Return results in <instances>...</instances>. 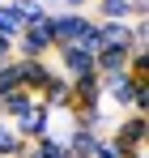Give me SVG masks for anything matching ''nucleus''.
Returning a JSON list of instances; mask_svg holds the SVG:
<instances>
[{
    "instance_id": "1",
    "label": "nucleus",
    "mask_w": 149,
    "mask_h": 158,
    "mask_svg": "<svg viewBox=\"0 0 149 158\" xmlns=\"http://www.w3.org/2000/svg\"><path fill=\"white\" fill-rule=\"evenodd\" d=\"M51 30H55V47L60 43H81L85 52H98V22L90 13H51Z\"/></svg>"
},
{
    "instance_id": "2",
    "label": "nucleus",
    "mask_w": 149,
    "mask_h": 158,
    "mask_svg": "<svg viewBox=\"0 0 149 158\" xmlns=\"http://www.w3.org/2000/svg\"><path fill=\"white\" fill-rule=\"evenodd\" d=\"M51 47H55L51 13H47V17H38V22H30V26H22V34L13 39V56H22V60H47Z\"/></svg>"
},
{
    "instance_id": "3",
    "label": "nucleus",
    "mask_w": 149,
    "mask_h": 158,
    "mask_svg": "<svg viewBox=\"0 0 149 158\" xmlns=\"http://www.w3.org/2000/svg\"><path fill=\"white\" fill-rule=\"evenodd\" d=\"M107 137H111L115 145H124V150H141V145L149 141V120H145V115H136V111H124V115L111 120Z\"/></svg>"
},
{
    "instance_id": "4",
    "label": "nucleus",
    "mask_w": 149,
    "mask_h": 158,
    "mask_svg": "<svg viewBox=\"0 0 149 158\" xmlns=\"http://www.w3.org/2000/svg\"><path fill=\"white\" fill-rule=\"evenodd\" d=\"M51 52H55V73H60V77L77 81V77H90V73H94V52H85L81 43H60V47H51Z\"/></svg>"
},
{
    "instance_id": "5",
    "label": "nucleus",
    "mask_w": 149,
    "mask_h": 158,
    "mask_svg": "<svg viewBox=\"0 0 149 158\" xmlns=\"http://www.w3.org/2000/svg\"><path fill=\"white\" fill-rule=\"evenodd\" d=\"M13 64H17V85H22V90H30V94H38V90L55 77L51 56H47V60H22V56H13Z\"/></svg>"
},
{
    "instance_id": "6",
    "label": "nucleus",
    "mask_w": 149,
    "mask_h": 158,
    "mask_svg": "<svg viewBox=\"0 0 149 158\" xmlns=\"http://www.w3.org/2000/svg\"><path fill=\"white\" fill-rule=\"evenodd\" d=\"M34 103H38V107H47L51 115H55V111H68V107H73V81L55 73V77H51L47 85L34 94Z\"/></svg>"
},
{
    "instance_id": "7",
    "label": "nucleus",
    "mask_w": 149,
    "mask_h": 158,
    "mask_svg": "<svg viewBox=\"0 0 149 158\" xmlns=\"http://www.w3.org/2000/svg\"><path fill=\"white\" fill-rule=\"evenodd\" d=\"M102 107V77L90 73V77H77L73 81V107L68 111H94Z\"/></svg>"
},
{
    "instance_id": "8",
    "label": "nucleus",
    "mask_w": 149,
    "mask_h": 158,
    "mask_svg": "<svg viewBox=\"0 0 149 158\" xmlns=\"http://www.w3.org/2000/svg\"><path fill=\"white\" fill-rule=\"evenodd\" d=\"M13 128L22 132L26 141H38V137H51V111L34 103V107H30V111L22 115V120H13Z\"/></svg>"
},
{
    "instance_id": "9",
    "label": "nucleus",
    "mask_w": 149,
    "mask_h": 158,
    "mask_svg": "<svg viewBox=\"0 0 149 158\" xmlns=\"http://www.w3.org/2000/svg\"><path fill=\"white\" fill-rule=\"evenodd\" d=\"M30 107H34V94L30 90H9V94H0V120L13 124V120H22Z\"/></svg>"
},
{
    "instance_id": "10",
    "label": "nucleus",
    "mask_w": 149,
    "mask_h": 158,
    "mask_svg": "<svg viewBox=\"0 0 149 158\" xmlns=\"http://www.w3.org/2000/svg\"><path fill=\"white\" fill-rule=\"evenodd\" d=\"M90 17L94 22H132V0H94Z\"/></svg>"
},
{
    "instance_id": "11",
    "label": "nucleus",
    "mask_w": 149,
    "mask_h": 158,
    "mask_svg": "<svg viewBox=\"0 0 149 158\" xmlns=\"http://www.w3.org/2000/svg\"><path fill=\"white\" fill-rule=\"evenodd\" d=\"M102 47H128V22H98V52Z\"/></svg>"
},
{
    "instance_id": "12",
    "label": "nucleus",
    "mask_w": 149,
    "mask_h": 158,
    "mask_svg": "<svg viewBox=\"0 0 149 158\" xmlns=\"http://www.w3.org/2000/svg\"><path fill=\"white\" fill-rule=\"evenodd\" d=\"M22 26H26V22L17 17V9L4 0V4H0V39H9V43H13V39L22 34Z\"/></svg>"
},
{
    "instance_id": "13",
    "label": "nucleus",
    "mask_w": 149,
    "mask_h": 158,
    "mask_svg": "<svg viewBox=\"0 0 149 158\" xmlns=\"http://www.w3.org/2000/svg\"><path fill=\"white\" fill-rule=\"evenodd\" d=\"M22 145H26V137L13 124H0V158H17L22 154Z\"/></svg>"
},
{
    "instance_id": "14",
    "label": "nucleus",
    "mask_w": 149,
    "mask_h": 158,
    "mask_svg": "<svg viewBox=\"0 0 149 158\" xmlns=\"http://www.w3.org/2000/svg\"><path fill=\"white\" fill-rule=\"evenodd\" d=\"M124 73L136 77V81H149V52H128V69Z\"/></svg>"
},
{
    "instance_id": "15",
    "label": "nucleus",
    "mask_w": 149,
    "mask_h": 158,
    "mask_svg": "<svg viewBox=\"0 0 149 158\" xmlns=\"http://www.w3.org/2000/svg\"><path fill=\"white\" fill-rule=\"evenodd\" d=\"M90 158H132V150H124V145H115V141H111V137L102 132V137H98V145H94V154H90Z\"/></svg>"
},
{
    "instance_id": "16",
    "label": "nucleus",
    "mask_w": 149,
    "mask_h": 158,
    "mask_svg": "<svg viewBox=\"0 0 149 158\" xmlns=\"http://www.w3.org/2000/svg\"><path fill=\"white\" fill-rule=\"evenodd\" d=\"M9 4L17 9V17H22L26 26H30V22H38V17H47V9H43L38 0H9Z\"/></svg>"
},
{
    "instance_id": "17",
    "label": "nucleus",
    "mask_w": 149,
    "mask_h": 158,
    "mask_svg": "<svg viewBox=\"0 0 149 158\" xmlns=\"http://www.w3.org/2000/svg\"><path fill=\"white\" fill-rule=\"evenodd\" d=\"M9 90H22L17 85V64L13 60H0V94H9Z\"/></svg>"
},
{
    "instance_id": "18",
    "label": "nucleus",
    "mask_w": 149,
    "mask_h": 158,
    "mask_svg": "<svg viewBox=\"0 0 149 158\" xmlns=\"http://www.w3.org/2000/svg\"><path fill=\"white\" fill-rule=\"evenodd\" d=\"M90 4L94 0H60V9H68V13H90Z\"/></svg>"
},
{
    "instance_id": "19",
    "label": "nucleus",
    "mask_w": 149,
    "mask_h": 158,
    "mask_svg": "<svg viewBox=\"0 0 149 158\" xmlns=\"http://www.w3.org/2000/svg\"><path fill=\"white\" fill-rule=\"evenodd\" d=\"M38 4H43L47 13H60V0H38Z\"/></svg>"
},
{
    "instance_id": "20",
    "label": "nucleus",
    "mask_w": 149,
    "mask_h": 158,
    "mask_svg": "<svg viewBox=\"0 0 149 158\" xmlns=\"http://www.w3.org/2000/svg\"><path fill=\"white\" fill-rule=\"evenodd\" d=\"M0 4H4V0H0Z\"/></svg>"
}]
</instances>
